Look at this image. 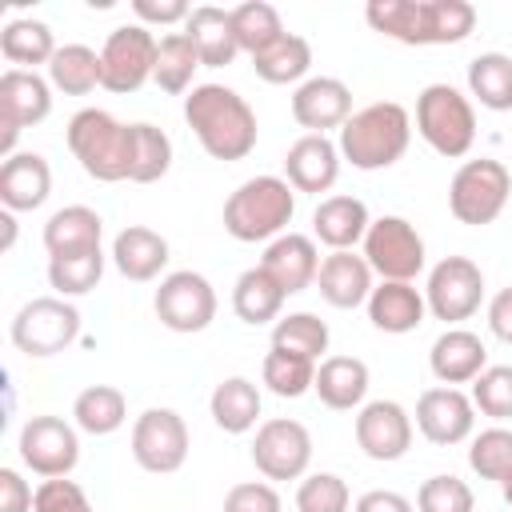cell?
I'll list each match as a JSON object with an SVG mask.
<instances>
[{"label": "cell", "instance_id": "1", "mask_svg": "<svg viewBox=\"0 0 512 512\" xmlns=\"http://www.w3.org/2000/svg\"><path fill=\"white\" fill-rule=\"evenodd\" d=\"M184 120L212 160H244L256 148L260 124L252 104L228 84H196L184 96Z\"/></svg>", "mask_w": 512, "mask_h": 512}, {"label": "cell", "instance_id": "2", "mask_svg": "<svg viewBox=\"0 0 512 512\" xmlns=\"http://www.w3.org/2000/svg\"><path fill=\"white\" fill-rule=\"evenodd\" d=\"M336 144H340V156L360 172L392 168L412 144V116L396 100H376L348 116Z\"/></svg>", "mask_w": 512, "mask_h": 512}, {"label": "cell", "instance_id": "3", "mask_svg": "<svg viewBox=\"0 0 512 512\" xmlns=\"http://www.w3.org/2000/svg\"><path fill=\"white\" fill-rule=\"evenodd\" d=\"M296 216V188L284 176H252L224 200V232L240 244L276 240Z\"/></svg>", "mask_w": 512, "mask_h": 512}, {"label": "cell", "instance_id": "4", "mask_svg": "<svg viewBox=\"0 0 512 512\" xmlns=\"http://www.w3.org/2000/svg\"><path fill=\"white\" fill-rule=\"evenodd\" d=\"M68 152L80 160V168L92 180L116 184L132 172V124H120L104 108H80L68 120Z\"/></svg>", "mask_w": 512, "mask_h": 512}, {"label": "cell", "instance_id": "5", "mask_svg": "<svg viewBox=\"0 0 512 512\" xmlns=\"http://www.w3.org/2000/svg\"><path fill=\"white\" fill-rule=\"evenodd\" d=\"M416 132L436 156L460 160L476 144V108L460 88L428 84L416 96Z\"/></svg>", "mask_w": 512, "mask_h": 512}, {"label": "cell", "instance_id": "6", "mask_svg": "<svg viewBox=\"0 0 512 512\" xmlns=\"http://www.w3.org/2000/svg\"><path fill=\"white\" fill-rule=\"evenodd\" d=\"M508 196H512V172L500 160H492V156L464 160L448 184V212L460 224L480 228L504 212Z\"/></svg>", "mask_w": 512, "mask_h": 512}, {"label": "cell", "instance_id": "7", "mask_svg": "<svg viewBox=\"0 0 512 512\" xmlns=\"http://www.w3.org/2000/svg\"><path fill=\"white\" fill-rule=\"evenodd\" d=\"M76 336H80V308L64 296H36L12 316V344L32 360L72 348Z\"/></svg>", "mask_w": 512, "mask_h": 512}, {"label": "cell", "instance_id": "8", "mask_svg": "<svg viewBox=\"0 0 512 512\" xmlns=\"http://www.w3.org/2000/svg\"><path fill=\"white\" fill-rule=\"evenodd\" d=\"M156 52H160V40L152 36V28H144V24L112 28L104 36V48H100V68H104L100 88H108L116 96L144 88L156 72Z\"/></svg>", "mask_w": 512, "mask_h": 512}, {"label": "cell", "instance_id": "9", "mask_svg": "<svg viewBox=\"0 0 512 512\" xmlns=\"http://www.w3.org/2000/svg\"><path fill=\"white\" fill-rule=\"evenodd\" d=\"M368 268L380 276V280H416L428 264V252H424V236L404 220V216H376L368 224V236H364V252Z\"/></svg>", "mask_w": 512, "mask_h": 512}, {"label": "cell", "instance_id": "10", "mask_svg": "<svg viewBox=\"0 0 512 512\" xmlns=\"http://www.w3.org/2000/svg\"><path fill=\"white\" fill-rule=\"evenodd\" d=\"M156 320L168 328V332H204L212 320H216V288L204 272H192V268H180V272H168L156 288Z\"/></svg>", "mask_w": 512, "mask_h": 512}, {"label": "cell", "instance_id": "11", "mask_svg": "<svg viewBox=\"0 0 512 512\" xmlns=\"http://www.w3.org/2000/svg\"><path fill=\"white\" fill-rule=\"evenodd\" d=\"M480 300H484V272L476 260L444 256L440 264H432L428 284H424V304L436 320L456 328L460 320L480 312Z\"/></svg>", "mask_w": 512, "mask_h": 512}, {"label": "cell", "instance_id": "12", "mask_svg": "<svg viewBox=\"0 0 512 512\" xmlns=\"http://www.w3.org/2000/svg\"><path fill=\"white\" fill-rule=\"evenodd\" d=\"M188 444V424L176 408H144L132 424V460L152 476L180 472L188 460Z\"/></svg>", "mask_w": 512, "mask_h": 512}, {"label": "cell", "instance_id": "13", "mask_svg": "<svg viewBox=\"0 0 512 512\" xmlns=\"http://www.w3.org/2000/svg\"><path fill=\"white\" fill-rule=\"evenodd\" d=\"M16 452H20L24 468L44 476V480L72 476V468L80 464L76 424H68L64 416H28L24 428H20Z\"/></svg>", "mask_w": 512, "mask_h": 512}, {"label": "cell", "instance_id": "14", "mask_svg": "<svg viewBox=\"0 0 512 512\" xmlns=\"http://www.w3.org/2000/svg\"><path fill=\"white\" fill-rule=\"evenodd\" d=\"M52 112V84L40 72L8 68L0 76V156H16V140L24 128H36Z\"/></svg>", "mask_w": 512, "mask_h": 512}, {"label": "cell", "instance_id": "15", "mask_svg": "<svg viewBox=\"0 0 512 512\" xmlns=\"http://www.w3.org/2000/svg\"><path fill=\"white\" fill-rule=\"evenodd\" d=\"M252 464L264 480H304L312 464V436L300 420L272 416L256 428Z\"/></svg>", "mask_w": 512, "mask_h": 512}, {"label": "cell", "instance_id": "16", "mask_svg": "<svg viewBox=\"0 0 512 512\" xmlns=\"http://www.w3.org/2000/svg\"><path fill=\"white\" fill-rule=\"evenodd\" d=\"M352 432H356L360 452L380 464H392V460L408 456V448H412V416L396 400H368L364 408H356Z\"/></svg>", "mask_w": 512, "mask_h": 512}, {"label": "cell", "instance_id": "17", "mask_svg": "<svg viewBox=\"0 0 512 512\" xmlns=\"http://www.w3.org/2000/svg\"><path fill=\"white\" fill-rule=\"evenodd\" d=\"M416 428L428 444H440V448L464 444L476 428V404L468 392L448 388V384L424 388L416 400Z\"/></svg>", "mask_w": 512, "mask_h": 512}, {"label": "cell", "instance_id": "18", "mask_svg": "<svg viewBox=\"0 0 512 512\" xmlns=\"http://www.w3.org/2000/svg\"><path fill=\"white\" fill-rule=\"evenodd\" d=\"M348 116H352V88L340 76H308L292 92V120L312 136H328L332 128H344Z\"/></svg>", "mask_w": 512, "mask_h": 512}, {"label": "cell", "instance_id": "19", "mask_svg": "<svg viewBox=\"0 0 512 512\" xmlns=\"http://www.w3.org/2000/svg\"><path fill=\"white\" fill-rule=\"evenodd\" d=\"M340 144L328 140V136H312L304 132L288 152H284V180L296 188V192H328L340 176Z\"/></svg>", "mask_w": 512, "mask_h": 512}, {"label": "cell", "instance_id": "20", "mask_svg": "<svg viewBox=\"0 0 512 512\" xmlns=\"http://www.w3.org/2000/svg\"><path fill=\"white\" fill-rule=\"evenodd\" d=\"M260 268L284 288V296H296V292H304V288L316 284V272H320L316 240L304 236V232H284V236H276L264 248Z\"/></svg>", "mask_w": 512, "mask_h": 512}, {"label": "cell", "instance_id": "21", "mask_svg": "<svg viewBox=\"0 0 512 512\" xmlns=\"http://www.w3.org/2000/svg\"><path fill=\"white\" fill-rule=\"evenodd\" d=\"M428 368L440 384L456 388V384H472L484 368H488V348L476 332L468 328H444L432 348H428Z\"/></svg>", "mask_w": 512, "mask_h": 512}, {"label": "cell", "instance_id": "22", "mask_svg": "<svg viewBox=\"0 0 512 512\" xmlns=\"http://www.w3.org/2000/svg\"><path fill=\"white\" fill-rule=\"evenodd\" d=\"M372 276L376 272L368 268L364 256H356V252H328L320 260V272H316V292H320L324 304L348 312V308L368 304V296L376 288Z\"/></svg>", "mask_w": 512, "mask_h": 512}, {"label": "cell", "instance_id": "23", "mask_svg": "<svg viewBox=\"0 0 512 512\" xmlns=\"http://www.w3.org/2000/svg\"><path fill=\"white\" fill-rule=\"evenodd\" d=\"M368 204L356 196H324L312 212V240H320L332 252H352L368 236Z\"/></svg>", "mask_w": 512, "mask_h": 512}, {"label": "cell", "instance_id": "24", "mask_svg": "<svg viewBox=\"0 0 512 512\" xmlns=\"http://www.w3.org/2000/svg\"><path fill=\"white\" fill-rule=\"evenodd\" d=\"M368 320L372 328L388 332V336H404V332H416L428 316V304H424V292L408 280H380L368 296Z\"/></svg>", "mask_w": 512, "mask_h": 512}, {"label": "cell", "instance_id": "25", "mask_svg": "<svg viewBox=\"0 0 512 512\" xmlns=\"http://www.w3.org/2000/svg\"><path fill=\"white\" fill-rule=\"evenodd\" d=\"M52 192V168L40 152H16L0 164V204L8 212H36Z\"/></svg>", "mask_w": 512, "mask_h": 512}, {"label": "cell", "instance_id": "26", "mask_svg": "<svg viewBox=\"0 0 512 512\" xmlns=\"http://www.w3.org/2000/svg\"><path fill=\"white\" fill-rule=\"evenodd\" d=\"M112 264L124 280H156L168 268V240L148 224H128L112 240Z\"/></svg>", "mask_w": 512, "mask_h": 512}, {"label": "cell", "instance_id": "27", "mask_svg": "<svg viewBox=\"0 0 512 512\" xmlns=\"http://www.w3.org/2000/svg\"><path fill=\"white\" fill-rule=\"evenodd\" d=\"M312 392L320 396L324 408L332 412H352L364 408L368 396V364L360 356H324L316 364V384Z\"/></svg>", "mask_w": 512, "mask_h": 512}, {"label": "cell", "instance_id": "28", "mask_svg": "<svg viewBox=\"0 0 512 512\" xmlns=\"http://www.w3.org/2000/svg\"><path fill=\"white\" fill-rule=\"evenodd\" d=\"M104 236V220L96 208L88 204H68L56 208L44 224V248L48 256H80V252H96Z\"/></svg>", "mask_w": 512, "mask_h": 512}, {"label": "cell", "instance_id": "29", "mask_svg": "<svg viewBox=\"0 0 512 512\" xmlns=\"http://www.w3.org/2000/svg\"><path fill=\"white\" fill-rule=\"evenodd\" d=\"M184 32H188V40L196 44L204 68H224V64H232L236 52H240L236 32H232V8L200 4V8H192Z\"/></svg>", "mask_w": 512, "mask_h": 512}, {"label": "cell", "instance_id": "30", "mask_svg": "<svg viewBox=\"0 0 512 512\" xmlns=\"http://www.w3.org/2000/svg\"><path fill=\"white\" fill-rule=\"evenodd\" d=\"M260 408H264L260 388H256L248 376H228V380H220V384L212 388V396H208V412H212L216 428L228 432V436H244V432L260 428V424H256V420H260Z\"/></svg>", "mask_w": 512, "mask_h": 512}, {"label": "cell", "instance_id": "31", "mask_svg": "<svg viewBox=\"0 0 512 512\" xmlns=\"http://www.w3.org/2000/svg\"><path fill=\"white\" fill-rule=\"evenodd\" d=\"M284 288L256 264V268H244L240 276H236V284H232V312L244 320V324H252V328H260V324H268V320H280V308H284Z\"/></svg>", "mask_w": 512, "mask_h": 512}, {"label": "cell", "instance_id": "32", "mask_svg": "<svg viewBox=\"0 0 512 512\" xmlns=\"http://www.w3.org/2000/svg\"><path fill=\"white\" fill-rule=\"evenodd\" d=\"M0 52L12 68H28L36 72V64H52L56 56V40H52V28L44 20H32V16H12L4 28H0Z\"/></svg>", "mask_w": 512, "mask_h": 512}, {"label": "cell", "instance_id": "33", "mask_svg": "<svg viewBox=\"0 0 512 512\" xmlns=\"http://www.w3.org/2000/svg\"><path fill=\"white\" fill-rule=\"evenodd\" d=\"M48 84L64 96H88L92 88L104 84L100 52L88 44H60L52 64H48Z\"/></svg>", "mask_w": 512, "mask_h": 512}, {"label": "cell", "instance_id": "34", "mask_svg": "<svg viewBox=\"0 0 512 512\" xmlns=\"http://www.w3.org/2000/svg\"><path fill=\"white\" fill-rule=\"evenodd\" d=\"M124 420H128V400L112 384H88L72 400V424L88 436H112L116 428H124Z\"/></svg>", "mask_w": 512, "mask_h": 512}, {"label": "cell", "instance_id": "35", "mask_svg": "<svg viewBox=\"0 0 512 512\" xmlns=\"http://www.w3.org/2000/svg\"><path fill=\"white\" fill-rule=\"evenodd\" d=\"M468 96L488 112H512V56L480 52L468 64Z\"/></svg>", "mask_w": 512, "mask_h": 512}, {"label": "cell", "instance_id": "36", "mask_svg": "<svg viewBox=\"0 0 512 512\" xmlns=\"http://www.w3.org/2000/svg\"><path fill=\"white\" fill-rule=\"evenodd\" d=\"M196 68H204V64H200V52H196V44L188 40V32H184V28H180V32L160 36L156 72H152V80H156V88H160V92H168V96L192 92V88H196V84H192Z\"/></svg>", "mask_w": 512, "mask_h": 512}, {"label": "cell", "instance_id": "37", "mask_svg": "<svg viewBox=\"0 0 512 512\" xmlns=\"http://www.w3.org/2000/svg\"><path fill=\"white\" fill-rule=\"evenodd\" d=\"M252 68L264 84H296L300 88L312 68V44L296 32H284L268 52L252 56Z\"/></svg>", "mask_w": 512, "mask_h": 512}, {"label": "cell", "instance_id": "38", "mask_svg": "<svg viewBox=\"0 0 512 512\" xmlns=\"http://www.w3.org/2000/svg\"><path fill=\"white\" fill-rule=\"evenodd\" d=\"M364 20L372 24V32L396 40V44H412L424 48V0H368Z\"/></svg>", "mask_w": 512, "mask_h": 512}, {"label": "cell", "instance_id": "39", "mask_svg": "<svg viewBox=\"0 0 512 512\" xmlns=\"http://www.w3.org/2000/svg\"><path fill=\"white\" fill-rule=\"evenodd\" d=\"M328 324L316 316V312H288L272 324V348L280 352H292V356H304L312 364H320V356L328 352Z\"/></svg>", "mask_w": 512, "mask_h": 512}, {"label": "cell", "instance_id": "40", "mask_svg": "<svg viewBox=\"0 0 512 512\" xmlns=\"http://www.w3.org/2000/svg\"><path fill=\"white\" fill-rule=\"evenodd\" d=\"M232 32H236L240 52L260 56V52H268V48L284 36V20H280V12H276L272 4H264V0H244V4L232 8Z\"/></svg>", "mask_w": 512, "mask_h": 512}, {"label": "cell", "instance_id": "41", "mask_svg": "<svg viewBox=\"0 0 512 512\" xmlns=\"http://www.w3.org/2000/svg\"><path fill=\"white\" fill-rule=\"evenodd\" d=\"M168 168H172V140H168V132L148 124V120L132 124V172H128V180L132 184H152V180L168 176Z\"/></svg>", "mask_w": 512, "mask_h": 512}, {"label": "cell", "instance_id": "42", "mask_svg": "<svg viewBox=\"0 0 512 512\" xmlns=\"http://www.w3.org/2000/svg\"><path fill=\"white\" fill-rule=\"evenodd\" d=\"M100 276H104V248L80 252V256H48V284L64 300L92 292L100 284Z\"/></svg>", "mask_w": 512, "mask_h": 512}, {"label": "cell", "instance_id": "43", "mask_svg": "<svg viewBox=\"0 0 512 512\" xmlns=\"http://www.w3.org/2000/svg\"><path fill=\"white\" fill-rule=\"evenodd\" d=\"M476 28V8L468 0H424V40L460 44Z\"/></svg>", "mask_w": 512, "mask_h": 512}, {"label": "cell", "instance_id": "44", "mask_svg": "<svg viewBox=\"0 0 512 512\" xmlns=\"http://www.w3.org/2000/svg\"><path fill=\"white\" fill-rule=\"evenodd\" d=\"M260 376H264L268 392H276V396H284V400H296V396L312 392V384H316V364L304 360V356L268 348V356H264V364H260Z\"/></svg>", "mask_w": 512, "mask_h": 512}, {"label": "cell", "instance_id": "45", "mask_svg": "<svg viewBox=\"0 0 512 512\" xmlns=\"http://www.w3.org/2000/svg\"><path fill=\"white\" fill-rule=\"evenodd\" d=\"M468 468L480 480H496L500 484L512 472V428L492 424V428L476 432L472 444H468Z\"/></svg>", "mask_w": 512, "mask_h": 512}, {"label": "cell", "instance_id": "46", "mask_svg": "<svg viewBox=\"0 0 512 512\" xmlns=\"http://www.w3.org/2000/svg\"><path fill=\"white\" fill-rule=\"evenodd\" d=\"M472 404L476 412L492 416L496 424L512 420V364H488L476 380H472Z\"/></svg>", "mask_w": 512, "mask_h": 512}, {"label": "cell", "instance_id": "47", "mask_svg": "<svg viewBox=\"0 0 512 512\" xmlns=\"http://www.w3.org/2000/svg\"><path fill=\"white\" fill-rule=\"evenodd\" d=\"M352 492L336 472H308L296 488V512H348Z\"/></svg>", "mask_w": 512, "mask_h": 512}, {"label": "cell", "instance_id": "48", "mask_svg": "<svg viewBox=\"0 0 512 512\" xmlns=\"http://www.w3.org/2000/svg\"><path fill=\"white\" fill-rule=\"evenodd\" d=\"M416 512H476V496L460 476L440 472V476H428L420 484Z\"/></svg>", "mask_w": 512, "mask_h": 512}, {"label": "cell", "instance_id": "49", "mask_svg": "<svg viewBox=\"0 0 512 512\" xmlns=\"http://www.w3.org/2000/svg\"><path fill=\"white\" fill-rule=\"evenodd\" d=\"M32 512H92V500L76 480L56 476V480H40Z\"/></svg>", "mask_w": 512, "mask_h": 512}, {"label": "cell", "instance_id": "50", "mask_svg": "<svg viewBox=\"0 0 512 512\" xmlns=\"http://www.w3.org/2000/svg\"><path fill=\"white\" fill-rule=\"evenodd\" d=\"M224 512H280V492L268 480H240L228 488Z\"/></svg>", "mask_w": 512, "mask_h": 512}, {"label": "cell", "instance_id": "51", "mask_svg": "<svg viewBox=\"0 0 512 512\" xmlns=\"http://www.w3.org/2000/svg\"><path fill=\"white\" fill-rule=\"evenodd\" d=\"M132 12H136V24L152 28H168V24H188L192 16V4L188 0H132Z\"/></svg>", "mask_w": 512, "mask_h": 512}, {"label": "cell", "instance_id": "52", "mask_svg": "<svg viewBox=\"0 0 512 512\" xmlns=\"http://www.w3.org/2000/svg\"><path fill=\"white\" fill-rule=\"evenodd\" d=\"M32 484L16 468H0V512H32Z\"/></svg>", "mask_w": 512, "mask_h": 512}, {"label": "cell", "instance_id": "53", "mask_svg": "<svg viewBox=\"0 0 512 512\" xmlns=\"http://www.w3.org/2000/svg\"><path fill=\"white\" fill-rule=\"evenodd\" d=\"M352 512H416V504L392 488H372L352 504Z\"/></svg>", "mask_w": 512, "mask_h": 512}, {"label": "cell", "instance_id": "54", "mask_svg": "<svg viewBox=\"0 0 512 512\" xmlns=\"http://www.w3.org/2000/svg\"><path fill=\"white\" fill-rule=\"evenodd\" d=\"M488 328H492L496 340L512 344V284L500 288V292L488 300Z\"/></svg>", "mask_w": 512, "mask_h": 512}, {"label": "cell", "instance_id": "55", "mask_svg": "<svg viewBox=\"0 0 512 512\" xmlns=\"http://www.w3.org/2000/svg\"><path fill=\"white\" fill-rule=\"evenodd\" d=\"M0 228H4V240H0V248L4 252H12V244H16V212H0Z\"/></svg>", "mask_w": 512, "mask_h": 512}, {"label": "cell", "instance_id": "56", "mask_svg": "<svg viewBox=\"0 0 512 512\" xmlns=\"http://www.w3.org/2000/svg\"><path fill=\"white\" fill-rule=\"evenodd\" d=\"M500 492H504V500H508V504H512V472H508V476H504V480H500Z\"/></svg>", "mask_w": 512, "mask_h": 512}]
</instances>
